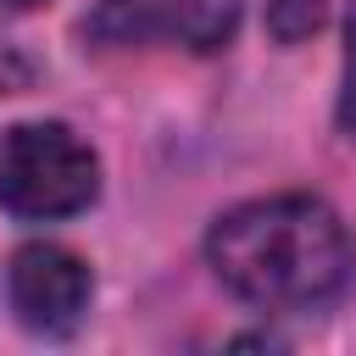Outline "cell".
<instances>
[{
	"label": "cell",
	"instance_id": "1",
	"mask_svg": "<svg viewBox=\"0 0 356 356\" xmlns=\"http://www.w3.org/2000/svg\"><path fill=\"white\" fill-rule=\"evenodd\" d=\"M206 261L228 295L261 312H312L356 278V239L317 195H267L222 211Z\"/></svg>",
	"mask_w": 356,
	"mask_h": 356
},
{
	"label": "cell",
	"instance_id": "2",
	"mask_svg": "<svg viewBox=\"0 0 356 356\" xmlns=\"http://www.w3.org/2000/svg\"><path fill=\"white\" fill-rule=\"evenodd\" d=\"M95 189L100 161L61 122H22L0 150V206L17 217H72Z\"/></svg>",
	"mask_w": 356,
	"mask_h": 356
},
{
	"label": "cell",
	"instance_id": "3",
	"mask_svg": "<svg viewBox=\"0 0 356 356\" xmlns=\"http://www.w3.org/2000/svg\"><path fill=\"white\" fill-rule=\"evenodd\" d=\"M83 28L100 44L222 50L239 28V0H95Z\"/></svg>",
	"mask_w": 356,
	"mask_h": 356
},
{
	"label": "cell",
	"instance_id": "4",
	"mask_svg": "<svg viewBox=\"0 0 356 356\" xmlns=\"http://www.w3.org/2000/svg\"><path fill=\"white\" fill-rule=\"evenodd\" d=\"M6 289H11V312L22 317V328L33 334H67L78 328L83 306H89V267L83 256H72L67 245H22L11 256V273H6Z\"/></svg>",
	"mask_w": 356,
	"mask_h": 356
},
{
	"label": "cell",
	"instance_id": "5",
	"mask_svg": "<svg viewBox=\"0 0 356 356\" xmlns=\"http://www.w3.org/2000/svg\"><path fill=\"white\" fill-rule=\"evenodd\" d=\"M323 11H328V0H267V28H273V39L295 44V39L317 33Z\"/></svg>",
	"mask_w": 356,
	"mask_h": 356
},
{
	"label": "cell",
	"instance_id": "6",
	"mask_svg": "<svg viewBox=\"0 0 356 356\" xmlns=\"http://www.w3.org/2000/svg\"><path fill=\"white\" fill-rule=\"evenodd\" d=\"M339 111L356 128V22H350V50H345V100H339Z\"/></svg>",
	"mask_w": 356,
	"mask_h": 356
},
{
	"label": "cell",
	"instance_id": "7",
	"mask_svg": "<svg viewBox=\"0 0 356 356\" xmlns=\"http://www.w3.org/2000/svg\"><path fill=\"white\" fill-rule=\"evenodd\" d=\"M0 6H17V11H22V6H33V0H0Z\"/></svg>",
	"mask_w": 356,
	"mask_h": 356
}]
</instances>
